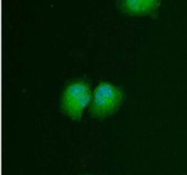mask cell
<instances>
[{
	"instance_id": "cell-1",
	"label": "cell",
	"mask_w": 187,
	"mask_h": 175,
	"mask_svg": "<svg viewBox=\"0 0 187 175\" xmlns=\"http://www.w3.org/2000/svg\"><path fill=\"white\" fill-rule=\"evenodd\" d=\"M93 90L89 79L75 78L66 83L60 98V112L69 119L79 122L90 107Z\"/></svg>"
},
{
	"instance_id": "cell-2",
	"label": "cell",
	"mask_w": 187,
	"mask_h": 175,
	"mask_svg": "<svg viewBox=\"0 0 187 175\" xmlns=\"http://www.w3.org/2000/svg\"><path fill=\"white\" fill-rule=\"evenodd\" d=\"M124 90L108 80H101L93 90L89 112L92 119L103 120L119 111L125 101Z\"/></svg>"
},
{
	"instance_id": "cell-3",
	"label": "cell",
	"mask_w": 187,
	"mask_h": 175,
	"mask_svg": "<svg viewBox=\"0 0 187 175\" xmlns=\"http://www.w3.org/2000/svg\"><path fill=\"white\" fill-rule=\"evenodd\" d=\"M162 0H120L118 8L128 16H150L156 17Z\"/></svg>"
},
{
	"instance_id": "cell-4",
	"label": "cell",
	"mask_w": 187,
	"mask_h": 175,
	"mask_svg": "<svg viewBox=\"0 0 187 175\" xmlns=\"http://www.w3.org/2000/svg\"><path fill=\"white\" fill-rule=\"evenodd\" d=\"M81 175H94V174H81Z\"/></svg>"
}]
</instances>
